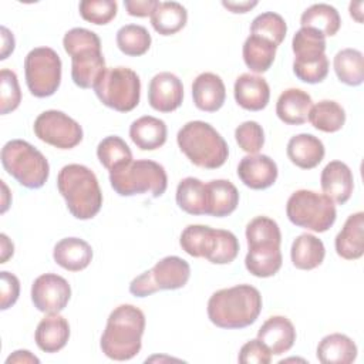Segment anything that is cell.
Wrapping results in <instances>:
<instances>
[{"mask_svg": "<svg viewBox=\"0 0 364 364\" xmlns=\"http://www.w3.org/2000/svg\"><path fill=\"white\" fill-rule=\"evenodd\" d=\"M257 338L270 350L272 355H282L293 347L296 328L287 317L272 316L260 326Z\"/></svg>", "mask_w": 364, "mask_h": 364, "instance_id": "cell-19", "label": "cell"}, {"mask_svg": "<svg viewBox=\"0 0 364 364\" xmlns=\"http://www.w3.org/2000/svg\"><path fill=\"white\" fill-rule=\"evenodd\" d=\"M182 81L169 71L155 74L148 85V102L159 112H172L182 105Z\"/></svg>", "mask_w": 364, "mask_h": 364, "instance_id": "cell-14", "label": "cell"}, {"mask_svg": "<svg viewBox=\"0 0 364 364\" xmlns=\"http://www.w3.org/2000/svg\"><path fill=\"white\" fill-rule=\"evenodd\" d=\"M293 73L294 75L307 84L321 82L328 74V58L323 55L321 58L313 61H293Z\"/></svg>", "mask_w": 364, "mask_h": 364, "instance_id": "cell-45", "label": "cell"}, {"mask_svg": "<svg viewBox=\"0 0 364 364\" xmlns=\"http://www.w3.org/2000/svg\"><path fill=\"white\" fill-rule=\"evenodd\" d=\"M276 50L277 47L269 40L250 34L243 43V61L250 71L256 74L266 73L274 61Z\"/></svg>", "mask_w": 364, "mask_h": 364, "instance_id": "cell-33", "label": "cell"}, {"mask_svg": "<svg viewBox=\"0 0 364 364\" xmlns=\"http://www.w3.org/2000/svg\"><path fill=\"white\" fill-rule=\"evenodd\" d=\"M191 276L189 263L179 256H166L129 283V293L146 297L159 290L182 289Z\"/></svg>", "mask_w": 364, "mask_h": 364, "instance_id": "cell-10", "label": "cell"}, {"mask_svg": "<svg viewBox=\"0 0 364 364\" xmlns=\"http://www.w3.org/2000/svg\"><path fill=\"white\" fill-rule=\"evenodd\" d=\"M287 33V24L284 18L274 11H264L256 16L250 24V34L269 40L279 47Z\"/></svg>", "mask_w": 364, "mask_h": 364, "instance_id": "cell-40", "label": "cell"}, {"mask_svg": "<svg viewBox=\"0 0 364 364\" xmlns=\"http://www.w3.org/2000/svg\"><path fill=\"white\" fill-rule=\"evenodd\" d=\"M1 165L21 186L41 188L50 175L47 158L31 144L23 139H11L1 148Z\"/></svg>", "mask_w": 364, "mask_h": 364, "instance_id": "cell-6", "label": "cell"}, {"mask_svg": "<svg viewBox=\"0 0 364 364\" xmlns=\"http://www.w3.org/2000/svg\"><path fill=\"white\" fill-rule=\"evenodd\" d=\"M0 182H1V189H3V198H1V209H0V212L4 213V212L9 209L10 203H11V195H10L9 188H7V185L4 183V181H0Z\"/></svg>", "mask_w": 364, "mask_h": 364, "instance_id": "cell-55", "label": "cell"}, {"mask_svg": "<svg viewBox=\"0 0 364 364\" xmlns=\"http://www.w3.org/2000/svg\"><path fill=\"white\" fill-rule=\"evenodd\" d=\"M235 139L242 151L253 155L264 145V131L259 122L245 121L235 129Z\"/></svg>", "mask_w": 364, "mask_h": 364, "instance_id": "cell-43", "label": "cell"}, {"mask_svg": "<svg viewBox=\"0 0 364 364\" xmlns=\"http://www.w3.org/2000/svg\"><path fill=\"white\" fill-rule=\"evenodd\" d=\"M71 57V78L80 88H94L101 78L105 67V58L101 53V47L82 48L74 53Z\"/></svg>", "mask_w": 364, "mask_h": 364, "instance_id": "cell-16", "label": "cell"}, {"mask_svg": "<svg viewBox=\"0 0 364 364\" xmlns=\"http://www.w3.org/2000/svg\"><path fill=\"white\" fill-rule=\"evenodd\" d=\"M247 253L245 266L255 277L274 276L283 263L280 243L282 233L276 220L267 216H256L246 226Z\"/></svg>", "mask_w": 364, "mask_h": 364, "instance_id": "cell-3", "label": "cell"}, {"mask_svg": "<svg viewBox=\"0 0 364 364\" xmlns=\"http://www.w3.org/2000/svg\"><path fill=\"white\" fill-rule=\"evenodd\" d=\"M81 17L92 24H108L118 11L117 1L114 0H82L78 4Z\"/></svg>", "mask_w": 364, "mask_h": 364, "instance_id": "cell-41", "label": "cell"}, {"mask_svg": "<svg viewBox=\"0 0 364 364\" xmlns=\"http://www.w3.org/2000/svg\"><path fill=\"white\" fill-rule=\"evenodd\" d=\"M279 175L276 162L263 154L246 155L237 165V176L250 189L262 191L270 188Z\"/></svg>", "mask_w": 364, "mask_h": 364, "instance_id": "cell-15", "label": "cell"}, {"mask_svg": "<svg viewBox=\"0 0 364 364\" xmlns=\"http://www.w3.org/2000/svg\"><path fill=\"white\" fill-rule=\"evenodd\" d=\"M63 47L68 55H73L74 53H77L82 48L101 47V40L94 31H91L88 28L74 27L64 34Z\"/></svg>", "mask_w": 364, "mask_h": 364, "instance_id": "cell-44", "label": "cell"}, {"mask_svg": "<svg viewBox=\"0 0 364 364\" xmlns=\"http://www.w3.org/2000/svg\"><path fill=\"white\" fill-rule=\"evenodd\" d=\"M94 91L105 107L118 112H129L139 104L141 80L128 67H112L104 71Z\"/></svg>", "mask_w": 364, "mask_h": 364, "instance_id": "cell-9", "label": "cell"}, {"mask_svg": "<svg viewBox=\"0 0 364 364\" xmlns=\"http://www.w3.org/2000/svg\"><path fill=\"white\" fill-rule=\"evenodd\" d=\"M192 98L198 109L216 112L226 100V88L222 78L215 73H202L192 82Z\"/></svg>", "mask_w": 364, "mask_h": 364, "instance_id": "cell-20", "label": "cell"}, {"mask_svg": "<svg viewBox=\"0 0 364 364\" xmlns=\"http://www.w3.org/2000/svg\"><path fill=\"white\" fill-rule=\"evenodd\" d=\"M36 136L58 149L75 148L82 141L81 125L58 109H47L41 112L33 125Z\"/></svg>", "mask_w": 364, "mask_h": 364, "instance_id": "cell-12", "label": "cell"}, {"mask_svg": "<svg viewBox=\"0 0 364 364\" xmlns=\"http://www.w3.org/2000/svg\"><path fill=\"white\" fill-rule=\"evenodd\" d=\"M262 294L250 284H236L215 291L208 300V317L219 328H245L262 311Z\"/></svg>", "mask_w": 364, "mask_h": 364, "instance_id": "cell-1", "label": "cell"}, {"mask_svg": "<svg viewBox=\"0 0 364 364\" xmlns=\"http://www.w3.org/2000/svg\"><path fill=\"white\" fill-rule=\"evenodd\" d=\"M168 128L165 121L144 115L135 119L129 127V138L142 151H154L166 142Z\"/></svg>", "mask_w": 364, "mask_h": 364, "instance_id": "cell-26", "label": "cell"}, {"mask_svg": "<svg viewBox=\"0 0 364 364\" xmlns=\"http://www.w3.org/2000/svg\"><path fill=\"white\" fill-rule=\"evenodd\" d=\"M286 215L293 225L316 233L328 230L337 218L334 202L324 193L309 189H299L290 195Z\"/></svg>", "mask_w": 364, "mask_h": 364, "instance_id": "cell-8", "label": "cell"}, {"mask_svg": "<svg viewBox=\"0 0 364 364\" xmlns=\"http://www.w3.org/2000/svg\"><path fill=\"white\" fill-rule=\"evenodd\" d=\"M294 61H313L326 55V37L310 27H301L291 40Z\"/></svg>", "mask_w": 364, "mask_h": 364, "instance_id": "cell-37", "label": "cell"}, {"mask_svg": "<svg viewBox=\"0 0 364 364\" xmlns=\"http://www.w3.org/2000/svg\"><path fill=\"white\" fill-rule=\"evenodd\" d=\"M0 280H1L0 309L7 310L17 301V299L20 296V282H18L17 276H14L13 273L6 272V270H3L0 273Z\"/></svg>", "mask_w": 364, "mask_h": 364, "instance_id": "cell-48", "label": "cell"}, {"mask_svg": "<svg viewBox=\"0 0 364 364\" xmlns=\"http://www.w3.org/2000/svg\"><path fill=\"white\" fill-rule=\"evenodd\" d=\"M307 119L316 129L333 134L344 127L346 111L338 102L333 100H321L311 105Z\"/></svg>", "mask_w": 364, "mask_h": 364, "instance_id": "cell-35", "label": "cell"}, {"mask_svg": "<svg viewBox=\"0 0 364 364\" xmlns=\"http://www.w3.org/2000/svg\"><path fill=\"white\" fill-rule=\"evenodd\" d=\"M233 95L237 105L243 109L262 111L269 104L270 87L263 77L245 73L236 78Z\"/></svg>", "mask_w": 364, "mask_h": 364, "instance_id": "cell-18", "label": "cell"}, {"mask_svg": "<svg viewBox=\"0 0 364 364\" xmlns=\"http://www.w3.org/2000/svg\"><path fill=\"white\" fill-rule=\"evenodd\" d=\"M70 338V324L60 316L48 314L37 324L34 340L37 347L44 353H57L65 347Z\"/></svg>", "mask_w": 364, "mask_h": 364, "instance_id": "cell-24", "label": "cell"}, {"mask_svg": "<svg viewBox=\"0 0 364 364\" xmlns=\"http://www.w3.org/2000/svg\"><path fill=\"white\" fill-rule=\"evenodd\" d=\"M57 188L65 199L68 212L80 220L92 219L102 206V192L95 173L80 164L63 166L57 176Z\"/></svg>", "mask_w": 364, "mask_h": 364, "instance_id": "cell-4", "label": "cell"}, {"mask_svg": "<svg viewBox=\"0 0 364 364\" xmlns=\"http://www.w3.org/2000/svg\"><path fill=\"white\" fill-rule=\"evenodd\" d=\"M0 245H1V257H0V263H6L14 253V245L13 242L7 237L6 233L0 235Z\"/></svg>", "mask_w": 364, "mask_h": 364, "instance_id": "cell-53", "label": "cell"}, {"mask_svg": "<svg viewBox=\"0 0 364 364\" xmlns=\"http://www.w3.org/2000/svg\"><path fill=\"white\" fill-rule=\"evenodd\" d=\"M117 46L121 53L129 57L144 55L152 43L149 31L139 24H125L117 31Z\"/></svg>", "mask_w": 364, "mask_h": 364, "instance_id": "cell-39", "label": "cell"}, {"mask_svg": "<svg viewBox=\"0 0 364 364\" xmlns=\"http://www.w3.org/2000/svg\"><path fill=\"white\" fill-rule=\"evenodd\" d=\"M208 186V215L215 218H225L235 212L239 205L237 188L228 179H213Z\"/></svg>", "mask_w": 364, "mask_h": 364, "instance_id": "cell-31", "label": "cell"}, {"mask_svg": "<svg viewBox=\"0 0 364 364\" xmlns=\"http://www.w3.org/2000/svg\"><path fill=\"white\" fill-rule=\"evenodd\" d=\"M186 21L188 11L178 1H159L151 16V24L161 36L176 34L186 26Z\"/></svg>", "mask_w": 364, "mask_h": 364, "instance_id": "cell-34", "label": "cell"}, {"mask_svg": "<svg viewBox=\"0 0 364 364\" xmlns=\"http://www.w3.org/2000/svg\"><path fill=\"white\" fill-rule=\"evenodd\" d=\"M237 360L242 364H269L272 353L259 338H255L242 346Z\"/></svg>", "mask_w": 364, "mask_h": 364, "instance_id": "cell-47", "label": "cell"}, {"mask_svg": "<svg viewBox=\"0 0 364 364\" xmlns=\"http://www.w3.org/2000/svg\"><path fill=\"white\" fill-rule=\"evenodd\" d=\"M71 297L70 283L60 274H40L31 284V301L34 307L47 314H55L65 309Z\"/></svg>", "mask_w": 364, "mask_h": 364, "instance_id": "cell-13", "label": "cell"}, {"mask_svg": "<svg viewBox=\"0 0 364 364\" xmlns=\"http://www.w3.org/2000/svg\"><path fill=\"white\" fill-rule=\"evenodd\" d=\"M286 154L296 166L313 169L323 161L326 149L321 139L317 136L311 134H297L289 139Z\"/></svg>", "mask_w": 364, "mask_h": 364, "instance_id": "cell-23", "label": "cell"}, {"mask_svg": "<svg viewBox=\"0 0 364 364\" xmlns=\"http://www.w3.org/2000/svg\"><path fill=\"white\" fill-rule=\"evenodd\" d=\"M61 58L50 47H36L24 58L28 91L37 98L53 95L61 84Z\"/></svg>", "mask_w": 364, "mask_h": 364, "instance_id": "cell-11", "label": "cell"}, {"mask_svg": "<svg viewBox=\"0 0 364 364\" xmlns=\"http://www.w3.org/2000/svg\"><path fill=\"white\" fill-rule=\"evenodd\" d=\"M179 245L189 256L209 260L218 245V229L206 225H189L182 230Z\"/></svg>", "mask_w": 364, "mask_h": 364, "instance_id": "cell-27", "label": "cell"}, {"mask_svg": "<svg viewBox=\"0 0 364 364\" xmlns=\"http://www.w3.org/2000/svg\"><path fill=\"white\" fill-rule=\"evenodd\" d=\"M158 4V0H124V7L132 17H151Z\"/></svg>", "mask_w": 364, "mask_h": 364, "instance_id": "cell-49", "label": "cell"}, {"mask_svg": "<svg viewBox=\"0 0 364 364\" xmlns=\"http://www.w3.org/2000/svg\"><path fill=\"white\" fill-rule=\"evenodd\" d=\"M222 6L232 13H247L257 6V1H222Z\"/></svg>", "mask_w": 364, "mask_h": 364, "instance_id": "cell-52", "label": "cell"}, {"mask_svg": "<svg viewBox=\"0 0 364 364\" xmlns=\"http://www.w3.org/2000/svg\"><path fill=\"white\" fill-rule=\"evenodd\" d=\"M145 330V314L132 304L115 307L107 320L100 347L111 360L127 361L134 358L142 347V334Z\"/></svg>", "mask_w": 364, "mask_h": 364, "instance_id": "cell-2", "label": "cell"}, {"mask_svg": "<svg viewBox=\"0 0 364 364\" xmlns=\"http://www.w3.org/2000/svg\"><path fill=\"white\" fill-rule=\"evenodd\" d=\"M301 27L320 31L324 37L336 36L341 27V17L336 7L327 3H316L307 7L300 17Z\"/></svg>", "mask_w": 364, "mask_h": 364, "instance_id": "cell-32", "label": "cell"}, {"mask_svg": "<svg viewBox=\"0 0 364 364\" xmlns=\"http://www.w3.org/2000/svg\"><path fill=\"white\" fill-rule=\"evenodd\" d=\"M357 353L355 343L341 333L323 337L316 350L317 360L323 364H350L355 360Z\"/></svg>", "mask_w": 364, "mask_h": 364, "instance_id": "cell-28", "label": "cell"}, {"mask_svg": "<svg viewBox=\"0 0 364 364\" xmlns=\"http://www.w3.org/2000/svg\"><path fill=\"white\" fill-rule=\"evenodd\" d=\"M313 100L309 92L300 88L284 90L276 102V115L287 125H301L307 121Z\"/></svg>", "mask_w": 364, "mask_h": 364, "instance_id": "cell-25", "label": "cell"}, {"mask_svg": "<svg viewBox=\"0 0 364 364\" xmlns=\"http://www.w3.org/2000/svg\"><path fill=\"white\" fill-rule=\"evenodd\" d=\"M11 363H17V364H28V363H40V360L31 354L28 350H16L13 351L7 360H6V364H11Z\"/></svg>", "mask_w": 364, "mask_h": 364, "instance_id": "cell-51", "label": "cell"}, {"mask_svg": "<svg viewBox=\"0 0 364 364\" xmlns=\"http://www.w3.org/2000/svg\"><path fill=\"white\" fill-rule=\"evenodd\" d=\"M1 53H0V60H6L13 51H14V46H16V40L13 33L1 26Z\"/></svg>", "mask_w": 364, "mask_h": 364, "instance_id": "cell-50", "label": "cell"}, {"mask_svg": "<svg viewBox=\"0 0 364 364\" xmlns=\"http://www.w3.org/2000/svg\"><path fill=\"white\" fill-rule=\"evenodd\" d=\"M324 256V243L311 233H301L291 243L290 259L296 269L313 270L323 263Z\"/></svg>", "mask_w": 364, "mask_h": 364, "instance_id": "cell-29", "label": "cell"}, {"mask_svg": "<svg viewBox=\"0 0 364 364\" xmlns=\"http://www.w3.org/2000/svg\"><path fill=\"white\" fill-rule=\"evenodd\" d=\"M337 78L350 87H358L364 81L363 53L355 48L340 50L333 60Z\"/></svg>", "mask_w": 364, "mask_h": 364, "instance_id": "cell-36", "label": "cell"}, {"mask_svg": "<svg viewBox=\"0 0 364 364\" xmlns=\"http://www.w3.org/2000/svg\"><path fill=\"white\" fill-rule=\"evenodd\" d=\"M350 16L357 21L363 23V1H351L348 6Z\"/></svg>", "mask_w": 364, "mask_h": 364, "instance_id": "cell-54", "label": "cell"}, {"mask_svg": "<svg viewBox=\"0 0 364 364\" xmlns=\"http://www.w3.org/2000/svg\"><path fill=\"white\" fill-rule=\"evenodd\" d=\"M21 102V90L14 71L3 68L0 71V112L10 114L18 108Z\"/></svg>", "mask_w": 364, "mask_h": 364, "instance_id": "cell-42", "label": "cell"}, {"mask_svg": "<svg viewBox=\"0 0 364 364\" xmlns=\"http://www.w3.org/2000/svg\"><path fill=\"white\" fill-rule=\"evenodd\" d=\"M53 257L60 267L68 272H81L92 260V247L84 239L64 237L55 243Z\"/></svg>", "mask_w": 364, "mask_h": 364, "instance_id": "cell-22", "label": "cell"}, {"mask_svg": "<svg viewBox=\"0 0 364 364\" xmlns=\"http://www.w3.org/2000/svg\"><path fill=\"white\" fill-rule=\"evenodd\" d=\"M323 193L337 205H344L353 193L354 178L347 164L341 161L328 162L320 175Z\"/></svg>", "mask_w": 364, "mask_h": 364, "instance_id": "cell-17", "label": "cell"}, {"mask_svg": "<svg viewBox=\"0 0 364 364\" xmlns=\"http://www.w3.org/2000/svg\"><path fill=\"white\" fill-rule=\"evenodd\" d=\"M109 183L119 196L151 192L154 198H159L166 191L168 176L161 164L151 159H136L109 172Z\"/></svg>", "mask_w": 364, "mask_h": 364, "instance_id": "cell-7", "label": "cell"}, {"mask_svg": "<svg viewBox=\"0 0 364 364\" xmlns=\"http://www.w3.org/2000/svg\"><path fill=\"white\" fill-rule=\"evenodd\" d=\"M239 253V240L230 232L225 229H218V245L215 253L209 259L213 264H229Z\"/></svg>", "mask_w": 364, "mask_h": 364, "instance_id": "cell-46", "label": "cell"}, {"mask_svg": "<svg viewBox=\"0 0 364 364\" xmlns=\"http://www.w3.org/2000/svg\"><path fill=\"white\" fill-rule=\"evenodd\" d=\"M176 203L189 215H208V186L200 179L188 176L183 178L176 186Z\"/></svg>", "mask_w": 364, "mask_h": 364, "instance_id": "cell-30", "label": "cell"}, {"mask_svg": "<svg viewBox=\"0 0 364 364\" xmlns=\"http://www.w3.org/2000/svg\"><path fill=\"white\" fill-rule=\"evenodd\" d=\"M176 142L186 158L199 168H220L229 156L225 138L205 121H189L182 125Z\"/></svg>", "mask_w": 364, "mask_h": 364, "instance_id": "cell-5", "label": "cell"}, {"mask_svg": "<svg viewBox=\"0 0 364 364\" xmlns=\"http://www.w3.org/2000/svg\"><path fill=\"white\" fill-rule=\"evenodd\" d=\"M336 252L346 260H357L364 255V213L355 212L347 218L334 240Z\"/></svg>", "mask_w": 364, "mask_h": 364, "instance_id": "cell-21", "label": "cell"}, {"mask_svg": "<svg viewBox=\"0 0 364 364\" xmlns=\"http://www.w3.org/2000/svg\"><path fill=\"white\" fill-rule=\"evenodd\" d=\"M97 156L101 165L109 172L117 171L132 161V152L128 144L118 135H109L100 141Z\"/></svg>", "mask_w": 364, "mask_h": 364, "instance_id": "cell-38", "label": "cell"}]
</instances>
